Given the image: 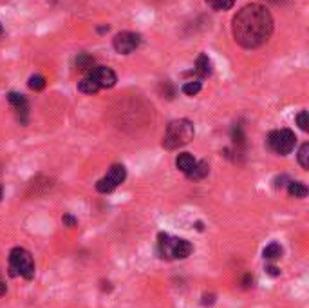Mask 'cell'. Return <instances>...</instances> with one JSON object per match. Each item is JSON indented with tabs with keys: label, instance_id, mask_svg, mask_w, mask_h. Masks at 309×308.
Masks as SVG:
<instances>
[{
	"label": "cell",
	"instance_id": "5bb4252c",
	"mask_svg": "<svg viewBox=\"0 0 309 308\" xmlns=\"http://www.w3.org/2000/svg\"><path fill=\"white\" fill-rule=\"evenodd\" d=\"M76 69L78 71H89V73H91V71L94 69V58H92L91 54H87V53L78 54V58H76Z\"/></svg>",
	"mask_w": 309,
	"mask_h": 308
},
{
	"label": "cell",
	"instance_id": "484cf974",
	"mask_svg": "<svg viewBox=\"0 0 309 308\" xmlns=\"http://www.w3.org/2000/svg\"><path fill=\"white\" fill-rule=\"evenodd\" d=\"M252 283H253V276H252V274H246L244 279H242V286H244V288H250V286H252Z\"/></svg>",
	"mask_w": 309,
	"mask_h": 308
},
{
	"label": "cell",
	"instance_id": "9a60e30c",
	"mask_svg": "<svg viewBox=\"0 0 309 308\" xmlns=\"http://www.w3.org/2000/svg\"><path fill=\"white\" fill-rule=\"evenodd\" d=\"M262 256L267 261H275V259H279L280 256H282V246H280L279 243H270L262 251Z\"/></svg>",
	"mask_w": 309,
	"mask_h": 308
},
{
	"label": "cell",
	"instance_id": "d4e9b609",
	"mask_svg": "<svg viewBox=\"0 0 309 308\" xmlns=\"http://www.w3.org/2000/svg\"><path fill=\"white\" fill-rule=\"evenodd\" d=\"M266 272L270 274L271 277H277V276H280V270L277 268V266H273V265H267V266H266Z\"/></svg>",
	"mask_w": 309,
	"mask_h": 308
},
{
	"label": "cell",
	"instance_id": "ac0fdd59",
	"mask_svg": "<svg viewBox=\"0 0 309 308\" xmlns=\"http://www.w3.org/2000/svg\"><path fill=\"white\" fill-rule=\"evenodd\" d=\"M114 189H116V185L112 183L107 176H103L101 180L96 183V190H98V192H101V194H109V192H112Z\"/></svg>",
	"mask_w": 309,
	"mask_h": 308
},
{
	"label": "cell",
	"instance_id": "e0dca14e",
	"mask_svg": "<svg viewBox=\"0 0 309 308\" xmlns=\"http://www.w3.org/2000/svg\"><path fill=\"white\" fill-rule=\"evenodd\" d=\"M206 4L210 6L215 11H226V9H232L235 0H206Z\"/></svg>",
	"mask_w": 309,
	"mask_h": 308
},
{
	"label": "cell",
	"instance_id": "83f0119b",
	"mask_svg": "<svg viewBox=\"0 0 309 308\" xmlns=\"http://www.w3.org/2000/svg\"><path fill=\"white\" fill-rule=\"evenodd\" d=\"M195 228H197V230H202V228H204V227H202L201 221H197V223H195Z\"/></svg>",
	"mask_w": 309,
	"mask_h": 308
},
{
	"label": "cell",
	"instance_id": "52a82bcc",
	"mask_svg": "<svg viewBox=\"0 0 309 308\" xmlns=\"http://www.w3.org/2000/svg\"><path fill=\"white\" fill-rule=\"evenodd\" d=\"M8 102L15 109L20 123H27V114H29V102H27V98L24 94H18V92H9Z\"/></svg>",
	"mask_w": 309,
	"mask_h": 308
},
{
	"label": "cell",
	"instance_id": "277c9868",
	"mask_svg": "<svg viewBox=\"0 0 309 308\" xmlns=\"http://www.w3.org/2000/svg\"><path fill=\"white\" fill-rule=\"evenodd\" d=\"M295 143H297V136L290 129H277V131H271L267 134V145H270V149L273 152L280 154V156L290 154L293 150Z\"/></svg>",
	"mask_w": 309,
	"mask_h": 308
},
{
	"label": "cell",
	"instance_id": "6da1fadb",
	"mask_svg": "<svg viewBox=\"0 0 309 308\" xmlns=\"http://www.w3.org/2000/svg\"><path fill=\"white\" fill-rule=\"evenodd\" d=\"M233 38L244 49H257L273 33V16L262 4H248L237 11L232 20Z\"/></svg>",
	"mask_w": 309,
	"mask_h": 308
},
{
	"label": "cell",
	"instance_id": "ffe728a7",
	"mask_svg": "<svg viewBox=\"0 0 309 308\" xmlns=\"http://www.w3.org/2000/svg\"><path fill=\"white\" fill-rule=\"evenodd\" d=\"M201 89H202V84L199 80L187 82V84L183 85V92H184V94H188V97H195V94H197Z\"/></svg>",
	"mask_w": 309,
	"mask_h": 308
},
{
	"label": "cell",
	"instance_id": "4fadbf2b",
	"mask_svg": "<svg viewBox=\"0 0 309 308\" xmlns=\"http://www.w3.org/2000/svg\"><path fill=\"white\" fill-rule=\"evenodd\" d=\"M78 91L85 92V94H96V92L99 91V85H98V82L89 74V76L81 78V80L78 82Z\"/></svg>",
	"mask_w": 309,
	"mask_h": 308
},
{
	"label": "cell",
	"instance_id": "30bf717a",
	"mask_svg": "<svg viewBox=\"0 0 309 308\" xmlns=\"http://www.w3.org/2000/svg\"><path fill=\"white\" fill-rule=\"evenodd\" d=\"M208 172H210V165H208V162H206V160H202V162L195 163V167L187 174V178H188V180L199 181V180H202V178L208 176Z\"/></svg>",
	"mask_w": 309,
	"mask_h": 308
},
{
	"label": "cell",
	"instance_id": "f1b7e54d",
	"mask_svg": "<svg viewBox=\"0 0 309 308\" xmlns=\"http://www.w3.org/2000/svg\"><path fill=\"white\" fill-rule=\"evenodd\" d=\"M2 196H4V190H2V185H0V200H2Z\"/></svg>",
	"mask_w": 309,
	"mask_h": 308
},
{
	"label": "cell",
	"instance_id": "ba28073f",
	"mask_svg": "<svg viewBox=\"0 0 309 308\" xmlns=\"http://www.w3.org/2000/svg\"><path fill=\"white\" fill-rule=\"evenodd\" d=\"M194 252V245L188 239L172 238L170 243V259H187Z\"/></svg>",
	"mask_w": 309,
	"mask_h": 308
},
{
	"label": "cell",
	"instance_id": "44dd1931",
	"mask_svg": "<svg viewBox=\"0 0 309 308\" xmlns=\"http://www.w3.org/2000/svg\"><path fill=\"white\" fill-rule=\"evenodd\" d=\"M27 85H29L33 91H42V89L46 87V78H44L42 74H34V76L29 78Z\"/></svg>",
	"mask_w": 309,
	"mask_h": 308
},
{
	"label": "cell",
	"instance_id": "f546056e",
	"mask_svg": "<svg viewBox=\"0 0 309 308\" xmlns=\"http://www.w3.org/2000/svg\"><path fill=\"white\" fill-rule=\"evenodd\" d=\"M2 33H4V27H2V24H0V35H2Z\"/></svg>",
	"mask_w": 309,
	"mask_h": 308
},
{
	"label": "cell",
	"instance_id": "7402d4cb",
	"mask_svg": "<svg viewBox=\"0 0 309 308\" xmlns=\"http://www.w3.org/2000/svg\"><path fill=\"white\" fill-rule=\"evenodd\" d=\"M297 123H298V127H300L302 131H309V114H307V111H302L300 114L297 116Z\"/></svg>",
	"mask_w": 309,
	"mask_h": 308
},
{
	"label": "cell",
	"instance_id": "7a4b0ae2",
	"mask_svg": "<svg viewBox=\"0 0 309 308\" xmlns=\"http://www.w3.org/2000/svg\"><path fill=\"white\" fill-rule=\"evenodd\" d=\"M194 123L187 118L181 120H174V122L168 123L167 131H164L163 136V147L167 150H174L179 149V147L187 145L194 140Z\"/></svg>",
	"mask_w": 309,
	"mask_h": 308
},
{
	"label": "cell",
	"instance_id": "d6986e66",
	"mask_svg": "<svg viewBox=\"0 0 309 308\" xmlns=\"http://www.w3.org/2000/svg\"><path fill=\"white\" fill-rule=\"evenodd\" d=\"M298 163L302 165V169H309V143H302V147L298 149Z\"/></svg>",
	"mask_w": 309,
	"mask_h": 308
},
{
	"label": "cell",
	"instance_id": "603a6c76",
	"mask_svg": "<svg viewBox=\"0 0 309 308\" xmlns=\"http://www.w3.org/2000/svg\"><path fill=\"white\" fill-rule=\"evenodd\" d=\"M61 221H64V225H65V227H69V228H73V227H76V225H78V220L74 218V216H71V214H64Z\"/></svg>",
	"mask_w": 309,
	"mask_h": 308
},
{
	"label": "cell",
	"instance_id": "2e32d148",
	"mask_svg": "<svg viewBox=\"0 0 309 308\" xmlns=\"http://www.w3.org/2000/svg\"><path fill=\"white\" fill-rule=\"evenodd\" d=\"M287 192L293 198H305L307 196V187L302 181H290L287 183Z\"/></svg>",
	"mask_w": 309,
	"mask_h": 308
},
{
	"label": "cell",
	"instance_id": "5b68a950",
	"mask_svg": "<svg viewBox=\"0 0 309 308\" xmlns=\"http://www.w3.org/2000/svg\"><path fill=\"white\" fill-rule=\"evenodd\" d=\"M141 44V36L132 31H121L112 38V46H114L116 53L119 54H130L139 47Z\"/></svg>",
	"mask_w": 309,
	"mask_h": 308
},
{
	"label": "cell",
	"instance_id": "3957f363",
	"mask_svg": "<svg viewBox=\"0 0 309 308\" xmlns=\"http://www.w3.org/2000/svg\"><path fill=\"white\" fill-rule=\"evenodd\" d=\"M9 276L24 277L27 281H31L34 277V261L29 251L22 248V246H15L9 252Z\"/></svg>",
	"mask_w": 309,
	"mask_h": 308
},
{
	"label": "cell",
	"instance_id": "9c48e42d",
	"mask_svg": "<svg viewBox=\"0 0 309 308\" xmlns=\"http://www.w3.org/2000/svg\"><path fill=\"white\" fill-rule=\"evenodd\" d=\"M195 163H197V162H195V158L192 156L190 152H181L179 156L176 158V167H177V169H179L183 174H188V172H190V170L195 167Z\"/></svg>",
	"mask_w": 309,
	"mask_h": 308
},
{
	"label": "cell",
	"instance_id": "4316f807",
	"mask_svg": "<svg viewBox=\"0 0 309 308\" xmlns=\"http://www.w3.org/2000/svg\"><path fill=\"white\" fill-rule=\"evenodd\" d=\"M6 290H8V286H6V283L2 281V279H0V297L4 296V294H6Z\"/></svg>",
	"mask_w": 309,
	"mask_h": 308
},
{
	"label": "cell",
	"instance_id": "7c38bea8",
	"mask_svg": "<svg viewBox=\"0 0 309 308\" xmlns=\"http://www.w3.org/2000/svg\"><path fill=\"white\" fill-rule=\"evenodd\" d=\"M107 178L112 181V183L118 187V185H121L123 181H125L127 178V169L123 165H119V163H116V165H112L111 169H109L107 172Z\"/></svg>",
	"mask_w": 309,
	"mask_h": 308
},
{
	"label": "cell",
	"instance_id": "8fae6325",
	"mask_svg": "<svg viewBox=\"0 0 309 308\" xmlns=\"http://www.w3.org/2000/svg\"><path fill=\"white\" fill-rule=\"evenodd\" d=\"M195 73L202 78L212 74V62H210V58H208V54H199L197 56V62H195Z\"/></svg>",
	"mask_w": 309,
	"mask_h": 308
},
{
	"label": "cell",
	"instance_id": "8992f818",
	"mask_svg": "<svg viewBox=\"0 0 309 308\" xmlns=\"http://www.w3.org/2000/svg\"><path fill=\"white\" fill-rule=\"evenodd\" d=\"M91 76L94 78L96 82H98L99 89H111L116 85V82H118V76H116V73L111 69V67H105V66H99V67H94V69L91 71Z\"/></svg>",
	"mask_w": 309,
	"mask_h": 308
},
{
	"label": "cell",
	"instance_id": "cb8c5ba5",
	"mask_svg": "<svg viewBox=\"0 0 309 308\" xmlns=\"http://www.w3.org/2000/svg\"><path fill=\"white\" fill-rule=\"evenodd\" d=\"M201 303H202V306H212V304L215 303V296L214 294H204Z\"/></svg>",
	"mask_w": 309,
	"mask_h": 308
}]
</instances>
